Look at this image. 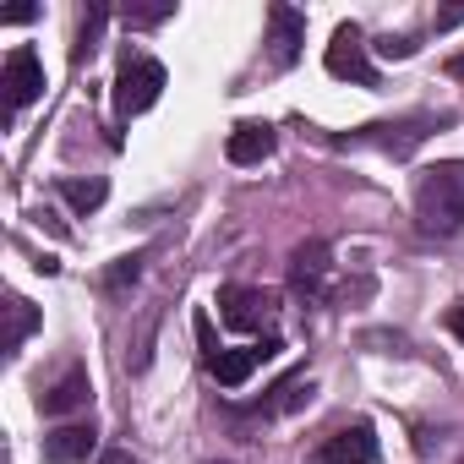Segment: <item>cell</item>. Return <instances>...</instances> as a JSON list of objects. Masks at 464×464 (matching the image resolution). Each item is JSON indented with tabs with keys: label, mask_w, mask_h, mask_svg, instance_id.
Wrapping results in <instances>:
<instances>
[{
	"label": "cell",
	"mask_w": 464,
	"mask_h": 464,
	"mask_svg": "<svg viewBox=\"0 0 464 464\" xmlns=\"http://www.w3.org/2000/svg\"><path fill=\"white\" fill-rule=\"evenodd\" d=\"M274 126H257V121H241L236 131H229V142H224V153H229V164H263L268 153H274Z\"/></svg>",
	"instance_id": "cell-11"
},
{
	"label": "cell",
	"mask_w": 464,
	"mask_h": 464,
	"mask_svg": "<svg viewBox=\"0 0 464 464\" xmlns=\"http://www.w3.org/2000/svg\"><path fill=\"white\" fill-rule=\"evenodd\" d=\"M164 66L153 61V55H137V61H126L121 66V77H115V115H142V110H153L159 104V93H164Z\"/></svg>",
	"instance_id": "cell-2"
},
{
	"label": "cell",
	"mask_w": 464,
	"mask_h": 464,
	"mask_svg": "<svg viewBox=\"0 0 464 464\" xmlns=\"http://www.w3.org/2000/svg\"><path fill=\"white\" fill-rule=\"evenodd\" d=\"M99 464H137V459L126 448H110V453H99Z\"/></svg>",
	"instance_id": "cell-22"
},
{
	"label": "cell",
	"mask_w": 464,
	"mask_h": 464,
	"mask_svg": "<svg viewBox=\"0 0 464 464\" xmlns=\"http://www.w3.org/2000/svg\"><path fill=\"white\" fill-rule=\"evenodd\" d=\"M137 274H142V252H131V257H121L110 274H104V285L110 290H121V285H137Z\"/></svg>",
	"instance_id": "cell-17"
},
{
	"label": "cell",
	"mask_w": 464,
	"mask_h": 464,
	"mask_svg": "<svg viewBox=\"0 0 464 464\" xmlns=\"http://www.w3.org/2000/svg\"><path fill=\"white\" fill-rule=\"evenodd\" d=\"M93 453V426H55L44 437V464H82Z\"/></svg>",
	"instance_id": "cell-12"
},
{
	"label": "cell",
	"mask_w": 464,
	"mask_h": 464,
	"mask_svg": "<svg viewBox=\"0 0 464 464\" xmlns=\"http://www.w3.org/2000/svg\"><path fill=\"white\" fill-rule=\"evenodd\" d=\"M279 350H285V339H279V334H268L263 344H246V350H218V355L208 361V372L218 377V388H241V382H246L263 361H274Z\"/></svg>",
	"instance_id": "cell-7"
},
{
	"label": "cell",
	"mask_w": 464,
	"mask_h": 464,
	"mask_svg": "<svg viewBox=\"0 0 464 464\" xmlns=\"http://www.w3.org/2000/svg\"><path fill=\"white\" fill-rule=\"evenodd\" d=\"M0 88H6V110H12V115L28 110V104L44 93V61H39L28 44H17V50L6 55V66H0Z\"/></svg>",
	"instance_id": "cell-5"
},
{
	"label": "cell",
	"mask_w": 464,
	"mask_h": 464,
	"mask_svg": "<svg viewBox=\"0 0 464 464\" xmlns=\"http://www.w3.org/2000/svg\"><path fill=\"white\" fill-rule=\"evenodd\" d=\"M61 197H66L77 213H93V208L110 197V186H104L99 175H93V180H77V175H72V180H61Z\"/></svg>",
	"instance_id": "cell-15"
},
{
	"label": "cell",
	"mask_w": 464,
	"mask_h": 464,
	"mask_svg": "<svg viewBox=\"0 0 464 464\" xmlns=\"http://www.w3.org/2000/svg\"><path fill=\"white\" fill-rule=\"evenodd\" d=\"M268 44H274V66H290L306 44V17L295 6H268Z\"/></svg>",
	"instance_id": "cell-9"
},
{
	"label": "cell",
	"mask_w": 464,
	"mask_h": 464,
	"mask_svg": "<svg viewBox=\"0 0 464 464\" xmlns=\"http://www.w3.org/2000/svg\"><path fill=\"white\" fill-rule=\"evenodd\" d=\"M104 17H110L104 6H93V12L82 17V34H77V61H88V55L99 50V34H104Z\"/></svg>",
	"instance_id": "cell-16"
},
{
	"label": "cell",
	"mask_w": 464,
	"mask_h": 464,
	"mask_svg": "<svg viewBox=\"0 0 464 464\" xmlns=\"http://www.w3.org/2000/svg\"><path fill=\"white\" fill-rule=\"evenodd\" d=\"M377 459H382V442H377L372 420H350L317 448V464H377Z\"/></svg>",
	"instance_id": "cell-6"
},
{
	"label": "cell",
	"mask_w": 464,
	"mask_h": 464,
	"mask_svg": "<svg viewBox=\"0 0 464 464\" xmlns=\"http://www.w3.org/2000/svg\"><path fill=\"white\" fill-rule=\"evenodd\" d=\"M169 12H175V6H142V12H126V23H131V28H153V23H164Z\"/></svg>",
	"instance_id": "cell-19"
},
{
	"label": "cell",
	"mask_w": 464,
	"mask_h": 464,
	"mask_svg": "<svg viewBox=\"0 0 464 464\" xmlns=\"http://www.w3.org/2000/svg\"><path fill=\"white\" fill-rule=\"evenodd\" d=\"M448 72H453V77H464V55H453V61H448Z\"/></svg>",
	"instance_id": "cell-24"
},
{
	"label": "cell",
	"mask_w": 464,
	"mask_h": 464,
	"mask_svg": "<svg viewBox=\"0 0 464 464\" xmlns=\"http://www.w3.org/2000/svg\"><path fill=\"white\" fill-rule=\"evenodd\" d=\"M328 274H334V252H328V241H301L295 257H290V285H295V295L323 301V295H328Z\"/></svg>",
	"instance_id": "cell-8"
},
{
	"label": "cell",
	"mask_w": 464,
	"mask_h": 464,
	"mask_svg": "<svg viewBox=\"0 0 464 464\" xmlns=\"http://www.w3.org/2000/svg\"><path fill=\"white\" fill-rule=\"evenodd\" d=\"M377 55H388V61H410V55H415V44H410V39H382V44H377Z\"/></svg>",
	"instance_id": "cell-20"
},
{
	"label": "cell",
	"mask_w": 464,
	"mask_h": 464,
	"mask_svg": "<svg viewBox=\"0 0 464 464\" xmlns=\"http://www.w3.org/2000/svg\"><path fill=\"white\" fill-rule=\"evenodd\" d=\"M274 312H279V295H274V290H252V285H224V290H218V317H224L229 328H241V334L268 328Z\"/></svg>",
	"instance_id": "cell-4"
},
{
	"label": "cell",
	"mask_w": 464,
	"mask_h": 464,
	"mask_svg": "<svg viewBox=\"0 0 464 464\" xmlns=\"http://www.w3.org/2000/svg\"><path fill=\"white\" fill-rule=\"evenodd\" d=\"M197 339H202V350H208V361H213L218 344H213V323H208V317H197Z\"/></svg>",
	"instance_id": "cell-21"
},
{
	"label": "cell",
	"mask_w": 464,
	"mask_h": 464,
	"mask_svg": "<svg viewBox=\"0 0 464 464\" xmlns=\"http://www.w3.org/2000/svg\"><path fill=\"white\" fill-rule=\"evenodd\" d=\"M88 399H93V382H88V372H82V366H72L55 388H44V393H39V415L61 420V415H72V410H88Z\"/></svg>",
	"instance_id": "cell-10"
},
{
	"label": "cell",
	"mask_w": 464,
	"mask_h": 464,
	"mask_svg": "<svg viewBox=\"0 0 464 464\" xmlns=\"http://www.w3.org/2000/svg\"><path fill=\"white\" fill-rule=\"evenodd\" d=\"M39 17V6H34V0H17V6H6V12H0V23H6V28H23V23H34Z\"/></svg>",
	"instance_id": "cell-18"
},
{
	"label": "cell",
	"mask_w": 464,
	"mask_h": 464,
	"mask_svg": "<svg viewBox=\"0 0 464 464\" xmlns=\"http://www.w3.org/2000/svg\"><path fill=\"white\" fill-rule=\"evenodd\" d=\"M39 328V306L34 301H23V295H12L6 301V350H23V339Z\"/></svg>",
	"instance_id": "cell-14"
},
{
	"label": "cell",
	"mask_w": 464,
	"mask_h": 464,
	"mask_svg": "<svg viewBox=\"0 0 464 464\" xmlns=\"http://www.w3.org/2000/svg\"><path fill=\"white\" fill-rule=\"evenodd\" d=\"M415 224L426 236H453L464 224V159H442L415 180Z\"/></svg>",
	"instance_id": "cell-1"
},
{
	"label": "cell",
	"mask_w": 464,
	"mask_h": 464,
	"mask_svg": "<svg viewBox=\"0 0 464 464\" xmlns=\"http://www.w3.org/2000/svg\"><path fill=\"white\" fill-rule=\"evenodd\" d=\"M448 328H453V339H464V301H459V306L448 312Z\"/></svg>",
	"instance_id": "cell-23"
},
{
	"label": "cell",
	"mask_w": 464,
	"mask_h": 464,
	"mask_svg": "<svg viewBox=\"0 0 464 464\" xmlns=\"http://www.w3.org/2000/svg\"><path fill=\"white\" fill-rule=\"evenodd\" d=\"M306 399H312V377H306V372H295V377H285V382L274 388V399H268V404H257V410H263V415H290V410H301Z\"/></svg>",
	"instance_id": "cell-13"
},
{
	"label": "cell",
	"mask_w": 464,
	"mask_h": 464,
	"mask_svg": "<svg viewBox=\"0 0 464 464\" xmlns=\"http://www.w3.org/2000/svg\"><path fill=\"white\" fill-rule=\"evenodd\" d=\"M323 66H328V77H339V82L377 88V66H372V55H366V39H361V28H355V23H339V28H334Z\"/></svg>",
	"instance_id": "cell-3"
}]
</instances>
